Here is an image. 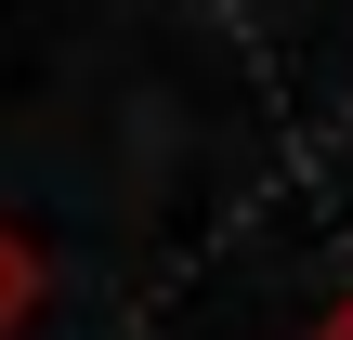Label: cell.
Returning <instances> with one entry per match:
<instances>
[{
	"mask_svg": "<svg viewBox=\"0 0 353 340\" xmlns=\"http://www.w3.org/2000/svg\"><path fill=\"white\" fill-rule=\"evenodd\" d=\"M26 301H39V262H26V236H13V223H0V340L26 328Z\"/></svg>",
	"mask_w": 353,
	"mask_h": 340,
	"instance_id": "6da1fadb",
	"label": "cell"
},
{
	"mask_svg": "<svg viewBox=\"0 0 353 340\" xmlns=\"http://www.w3.org/2000/svg\"><path fill=\"white\" fill-rule=\"evenodd\" d=\"M314 340H353V288H341V314H327V328H314Z\"/></svg>",
	"mask_w": 353,
	"mask_h": 340,
	"instance_id": "7a4b0ae2",
	"label": "cell"
}]
</instances>
